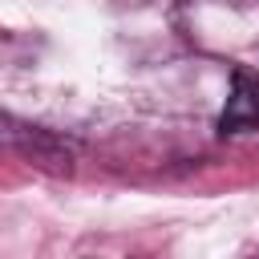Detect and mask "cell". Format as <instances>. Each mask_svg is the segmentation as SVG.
Returning a JSON list of instances; mask_svg holds the SVG:
<instances>
[{"label": "cell", "instance_id": "cell-1", "mask_svg": "<svg viewBox=\"0 0 259 259\" xmlns=\"http://www.w3.org/2000/svg\"><path fill=\"white\" fill-rule=\"evenodd\" d=\"M219 130H223V134L259 130V73H247V69L235 73V85H231L227 109H223V117H219Z\"/></svg>", "mask_w": 259, "mask_h": 259}]
</instances>
